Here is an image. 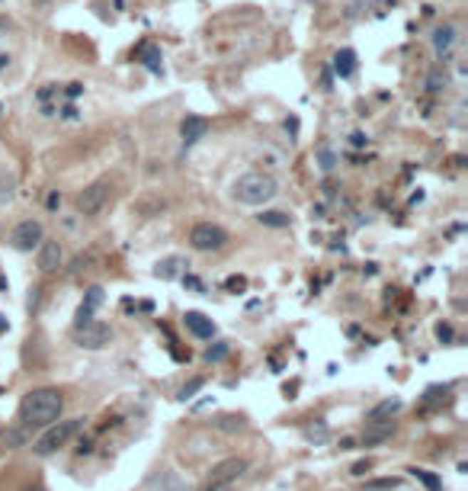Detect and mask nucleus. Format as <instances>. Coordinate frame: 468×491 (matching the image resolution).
Returning <instances> with one entry per match:
<instances>
[{"mask_svg": "<svg viewBox=\"0 0 468 491\" xmlns=\"http://www.w3.org/2000/svg\"><path fill=\"white\" fill-rule=\"evenodd\" d=\"M256 219H260V225H269V228H286L288 225L286 212H263V215H256Z\"/></svg>", "mask_w": 468, "mask_h": 491, "instance_id": "4be33fe9", "label": "nucleus"}, {"mask_svg": "<svg viewBox=\"0 0 468 491\" xmlns=\"http://www.w3.org/2000/svg\"><path fill=\"white\" fill-rule=\"evenodd\" d=\"M372 469V462H369V459H363V462H356V465H353V475H365V472H369Z\"/></svg>", "mask_w": 468, "mask_h": 491, "instance_id": "c756f323", "label": "nucleus"}, {"mask_svg": "<svg viewBox=\"0 0 468 491\" xmlns=\"http://www.w3.org/2000/svg\"><path fill=\"white\" fill-rule=\"evenodd\" d=\"M103 289L100 286H90L87 289V296H83V302H80V309H77V328L80 324H87V321H93V315H96V309L103 305Z\"/></svg>", "mask_w": 468, "mask_h": 491, "instance_id": "9b49d317", "label": "nucleus"}, {"mask_svg": "<svg viewBox=\"0 0 468 491\" xmlns=\"http://www.w3.org/2000/svg\"><path fill=\"white\" fill-rule=\"evenodd\" d=\"M36 264H38V270L42 273H55L58 267H61V244L58 241H38V247H36Z\"/></svg>", "mask_w": 468, "mask_h": 491, "instance_id": "6e6552de", "label": "nucleus"}, {"mask_svg": "<svg viewBox=\"0 0 468 491\" xmlns=\"http://www.w3.org/2000/svg\"><path fill=\"white\" fill-rule=\"evenodd\" d=\"M391 433H395V424H388V420H382V424H365V433L359 443L363 446H382L385 440H391Z\"/></svg>", "mask_w": 468, "mask_h": 491, "instance_id": "4468645a", "label": "nucleus"}, {"mask_svg": "<svg viewBox=\"0 0 468 491\" xmlns=\"http://www.w3.org/2000/svg\"><path fill=\"white\" fill-rule=\"evenodd\" d=\"M314 161L321 164L324 174H331V170L337 167V151L331 148V142H318V148H314Z\"/></svg>", "mask_w": 468, "mask_h": 491, "instance_id": "dca6fc26", "label": "nucleus"}, {"mask_svg": "<svg viewBox=\"0 0 468 491\" xmlns=\"http://www.w3.org/2000/svg\"><path fill=\"white\" fill-rule=\"evenodd\" d=\"M45 238V232H42V222H36V219H26V222H19L16 228H13V234H10V244L16 247V251H32V247H38V241Z\"/></svg>", "mask_w": 468, "mask_h": 491, "instance_id": "423d86ee", "label": "nucleus"}, {"mask_svg": "<svg viewBox=\"0 0 468 491\" xmlns=\"http://www.w3.org/2000/svg\"><path fill=\"white\" fill-rule=\"evenodd\" d=\"M80 430V418H74V420H55V424H48L45 427V433L36 440V446L32 450L38 453V456H51L55 450H61L64 443H68L74 433Z\"/></svg>", "mask_w": 468, "mask_h": 491, "instance_id": "7ed1b4c3", "label": "nucleus"}, {"mask_svg": "<svg viewBox=\"0 0 468 491\" xmlns=\"http://www.w3.org/2000/svg\"><path fill=\"white\" fill-rule=\"evenodd\" d=\"M154 273H157L160 279H173V276L180 273V257H167V260H160L157 270H154Z\"/></svg>", "mask_w": 468, "mask_h": 491, "instance_id": "412c9836", "label": "nucleus"}, {"mask_svg": "<svg viewBox=\"0 0 468 491\" xmlns=\"http://www.w3.org/2000/svg\"><path fill=\"white\" fill-rule=\"evenodd\" d=\"M234 488H237V482H228V478H209L199 491H234Z\"/></svg>", "mask_w": 468, "mask_h": 491, "instance_id": "5701e85b", "label": "nucleus"}, {"mask_svg": "<svg viewBox=\"0 0 468 491\" xmlns=\"http://www.w3.org/2000/svg\"><path fill=\"white\" fill-rule=\"evenodd\" d=\"M369 491H382V488H397V478H378V482H369L365 485Z\"/></svg>", "mask_w": 468, "mask_h": 491, "instance_id": "a878e982", "label": "nucleus"}, {"mask_svg": "<svg viewBox=\"0 0 468 491\" xmlns=\"http://www.w3.org/2000/svg\"><path fill=\"white\" fill-rule=\"evenodd\" d=\"M218 427H222V430H241L244 420L241 418H222V424H218Z\"/></svg>", "mask_w": 468, "mask_h": 491, "instance_id": "bb28decb", "label": "nucleus"}, {"mask_svg": "<svg viewBox=\"0 0 468 491\" xmlns=\"http://www.w3.org/2000/svg\"><path fill=\"white\" fill-rule=\"evenodd\" d=\"M64 411V395L58 388H32L19 405V420L26 427H48L61 418Z\"/></svg>", "mask_w": 468, "mask_h": 491, "instance_id": "f257e3e1", "label": "nucleus"}, {"mask_svg": "<svg viewBox=\"0 0 468 491\" xmlns=\"http://www.w3.org/2000/svg\"><path fill=\"white\" fill-rule=\"evenodd\" d=\"M231 190H234V200L244 202V206H266L269 200H276V193H279V183H276V177L254 170V174L237 177Z\"/></svg>", "mask_w": 468, "mask_h": 491, "instance_id": "f03ea898", "label": "nucleus"}, {"mask_svg": "<svg viewBox=\"0 0 468 491\" xmlns=\"http://www.w3.org/2000/svg\"><path fill=\"white\" fill-rule=\"evenodd\" d=\"M436 337H440V341H452V328H449V324H440V328H436Z\"/></svg>", "mask_w": 468, "mask_h": 491, "instance_id": "c85d7f7f", "label": "nucleus"}, {"mask_svg": "<svg viewBox=\"0 0 468 491\" xmlns=\"http://www.w3.org/2000/svg\"><path fill=\"white\" fill-rule=\"evenodd\" d=\"M407 472L417 478V482L423 485V488H430V491H442L440 475H433V472H430V469H407Z\"/></svg>", "mask_w": 468, "mask_h": 491, "instance_id": "6ab92c4d", "label": "nucleus"}, {"mask_svg": "<svg viewBox=\"0 0 468 491\" xmlns=\"http://www.w3.org/2000/svg\"><path fill=\"white\" fill-rule=\"evenodd\" d=\"M106 200H109V183L96 180V183H90L87 190L77 193V212L80 215H96L103 206H106Z\"/></svg>", "mask_w": 468, "mask_h": 491, "instance_id": "39448f33", "label": "nucleus"}, {"mask_svg": "<svg viewBox=\"0 0 468 491\" xmlns=\"http://www.w3.org/2000/svg\"><path fill=\"white\" fill-rule=\"evenodd\" d=\"M397 411H401V401H397V398H385V401H378L369 414H365V424H382L385 418H391V414H397Z\"/></svg>", "mask_w": 468, "mask_h": 491, "instance_id": "2eb2a0df", "label": "nucleus"}, {"mask_svg": "<svg viewBox=\"0 0 468 491\" xmlns=\"http://www.w3.org/2000/svg\"><path fill=\"white\" fill-rule=\"evenodd\" d=\"M202 386H205V379H189L183 388H180V398H183V401H186V398H192V395H196Z\"/></svg>", "mask_w": 468, "mask_h": 491, "instance_id": "b1692460", "label": "nucleus"}, {"mask_svg": "<svg viewBox=\"0 0 468 491\" xmlns=\"http://www.w3.org/2000/svg\"><path fill=\"white\" fill-rule=\"evenodd\" d=\"M189 244L196 251H222L228 244V232L222 225H212V222H199L189 232Z\"/></svg>", "mask_w": 468, "mask_h": 491, "instance_id": "20e7f679", "label": "nucleus"}, {"mask_svg": "<svg viewBox=\"0 0 468 491\" xmlns=\"http://www.w3.org/2000/svg\"><path fill=\"white\" fill-rule=\"evenodd\" d=\"M109 337H113V331H109L106 324H100V321H87V324L77 328V343L87 347V350H100L103 343H109Z\"/></svg>", "mask_w": 468, "mask_h": 491, "instance_id": "0eeeda50", "label": "nucleus"}, {"mask_svg": "<svg viewBox=\"0 0 468 491\" xmlns=\"http://www.w3.org/2000/svg\"><path fill=\"white\" fill-rule=\"evenodd\" d=\"M183 324H186V331H189V334L202 337V341H209V337L215 334V324H212V318H205L202 311H186Z\"/></svg>", "mask_w": 468, "mask_h": 491, "instance_id": "ddd939ff", "label": "nucleus"}, {"mask_svg": "<svg viewBox=\"0 0 468 491\" xmlns=\"http://www.w3.org/2000/svg\"><path fill=\"white\" fill-rule=\"evenodd\" d=\"M205 132H209V119H202V116H186L183 123H180L183 145H196L199 138H205Z\"/></svg>", "mask_w": 468, "mask_h": 491, "instance_id": "f8f14e48", "label": "nucleus"}, {"mask_svg": "<svg viewBox=\"0 0 468 491\" xmlns=\"http://www.w3.org/2000/svg\"><path fill=\"white\" fill-rule=\"evenodd\" d=\"M138 58L145 61V68L147 71H154V74H160V52L154 46H141L138 48Z\"/></svg>", "mask_w": 468, "mask_h": 491, "instance_id": "aec40b11", "label": "nucleus"}, {"mask_svg": "<svg viewBox=\"0 0 468 491\" xmlns=\"http://www.w3.org/2000/svg\"><path fill=\"white\" fill-rule=\"evenodd\" d=\"M145 488H147V491H189V485H186L183 478L177 475V472L164 469V472H157V475L147 478Z\"/></svg>", "mask_w": 468, "mask_h": 491, "instance_id": "9d476101", "label": "nucleus"}, {"mask_svg": "<svg viewBox=\"0 0 468 491\" xmlns=\"http://www.w3.org/2000/svg\"><path fill=\"white\" fill-rule=\"evenodd\" d=\"M0 116H4V103H0Z\"/></svg>", "mask_w": 468, "mask_h": 491, "instance_id": "f704fd0d", "label": "nucleus"}, {"mask_svg": "<svg viewBox=\"0 0 468 491\" xmlns=\"http://www.w3.org/2000/svg\"><path fill=\"white\" fill-rule=\"evenodd\" d=\"M23 491H42V488H23Z\"/></svg>", "mask_w": 468, "mask_h": 491, "instance_id": "72a5a7b5", "label": "nucleus"}, {"mask_svg": "<svg viewBox=\"0 0 468 491\" xmlns=\"http://www.w3.org/2000/svg\"><path fill=\"white\" fill-rule=\"evenodd\" d=\"M452 42H455V26H440L433 33V48L436 52H449V48H452Z\"/></svg>", "mask_w": 468, "mask_h": 491, "instance_id": "a211bd4d", "label": "nucleus"}, {"mask_svg": "<svg viewBox=\"0 0 468 491\" xmlns=\"http://www.w3.org/2000/svg\"><path fill=\"white\" fill-rule=\"evenodd\" d=\"M224 356H228V343H215V347H212L209 353H205V360H209V363H218V360H224Z\"/></svg>", "mask_w": 468, "mask_h": 491, "instance_id": "393cba45", "label": "nucleus"}, {"mask_svg": "<svg viewBox=\"0 0 468 491\" xmlns=\"http://www.w3.org/2000/svg\"><path fill=\"white\" fill-rule=\"evenodd\" d=\"M244 286H247V279L244 276H231L228 279V289H244Z\"/></svg>", "mask_w": 468, "mask_h": 491, "instance_id": "7c9ffc66", "label": "nucleus"}, {"mask_svg": "<svg viewBox=\"0 0 468 491\" xmlns=\"http://www.w3.org/2000/svg\"><path fill=\"white\" fill-rule=\"evenodd\" d=\"M353 446H356V440H350V437L340 440V450H353Z\"/></svg>", "mask_w": 468, "mask_h": 491, "instance_id": "2f4dec72", "label": "nucleus"}, {"mask_svg": "<svg viewBox=\"0 0 468 491\" xmlns=\"http://www.w3.org/2000/svg\"><path fill=\"white\" fill-rule=\"evenodd\" d=\"M244 472H247V459L231 456V459H222V462L212 465L209 478H228V482H241Z\"/></svg>", "mask_w": 468, "mask_h": 491, "instance_id": "1a4fd4ad", "label": "nucleus"}, {"mask_svg": "<svg viewBox=\"0 0 468 491\" xmlns=\"http://www.w3.org/2000/svg\"><path fill=\"white\" fill-rule=\"evenodd\" d=\"M442 87H446V74L433 71V74H430V91H442Z\"/></svg>", "mask_w": 468, "mask_h": 491, "instance_id": "cd10ccee", "label": "nucleus"}, {"mask_svg": "<svg viewBox=\"0 0 468 491\" xmlns=\"http://www.w3.org/2000/svg\"><path fill=\"white\" fill-rule=\"evenodd\" d=\"M32 7H38V10H45V7H48V0H32Z\"/></svg>", "mask_w": 468, "mask_h": 491, "instance_id": "473e14b6", "label": "nucleus"}, {"mask_svg": "<svg viewBox=\"0 0 468 491\" xmlns=\"http://www.w3.org/2000/svg\"><path fill=\"white\" fill-rule=\"evenodd\" d=\"M353 68H356V55H353L350 48H343V52L333 55V71H337L340 78H350Z\"/></svg>", "mask_w": 468, "mask_h": 491, "instance_id": "f3484780", "label": "nucleus"}]
</instances>
